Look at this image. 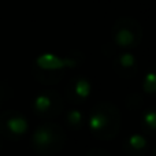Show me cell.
<instances>
[{
	"mask_svg": "<svg viewBox=\"0 0 156 156\" xmlns=\"http://www.w3.org/2000/svg\"><path fill=\"white\" fill-rule=\"evenodd\" d=\"M59 127H54V126H40L34 133V143L37 144V148H49L54 140L56 138Z\"/></svg>",
	"mask_w": 156,
	"mask_h": 156,
	"instance_id": "obj_1",
	"label": "cell"
},
{
	"mask_svg": "<svg viewBox=\"0 0 156 156\" xmlns=\"http://www.w3.org/2000/svg\"><path fill=\"white\" fill-rule=\"evenodd\" d=\"M114 38H115L116 44L121 47L136 45L138 41V37H136V33L133 32V29L125 26V25H122V26L116 25L115 33H114Z\"/></svg>",
	"mask_w": 156,
	"mask_h": 156,
	"instance_id": "obj_2",
	"label": "cell"
},
{
	"mask_svg": "<svg viewBox=\"0 0 156 156\" xmlns=\"http://www.w3.org/2000/svg\"><path fill=\"white\" fill-rule=\"evenodd\" d=\"M73 63L71 60H62L54 55H43L37 59V65L41 69H48V70H55V69H62L65 66H70Z\"/></svg>",
	"mask_w": 156,
	"mask_h": 156,
	"instance_id": "obj_3",
	"label": "cell"
},
{
	"mask_svg": "<svg viewBox=\"0 0 156 156\" xmlns=\"http://www.w3.org/2000/svg\"><path fill=\"white\" fill-rule=\"evenodd\" d=\"M7 127L14 133V134H22L23 132H26V121L23 118H21L19 115H15L14 118H11L7 122Z\"/></svg>",
	"mask_w": 156,
	"mask_h": 156,
	"instance_id": "obj_4",
	"label": "cell"
},
{
	"mask_svg": "<svg viewBox=\"0 0 156 156\" xmlns=\"http://www.w3.org/2000/svg\"><path fill=\"white\" fill-rule=\"evenodd\" d=\"M34 105L38 112H45V111H48L49 108H51L52 100L49 99V96H47V94H40V96H37V99H36Z\"/></svg>",
	"mask_w": 156,
	"mask_h": 156,
	"instance_id": "obj_5",
	"label": "cell"
},
{
	"mask_svg": "<svg viewBox=\"0 0 156 156\" xmlns=\"http://www.w3.org/2000/svg\"><path fill=\"white\" fill-rule=\"evenodd\" d=\"M89 92H90V85H89L88 81L83 80V78L78 80L77 83H76V93H77V96L86 97L89 94Z\"/></svg>",
	"mask_w": 156,
	"mask_h": 156,
	"instance_id": "obj_6",
	"label": "cell"
},
{
	"mask_svg": "<svg viewBox=\"0 0 156 156\" xmlns=\"http://www.w3.org/2000/svg\"><path fill=\"white\" fill-rule=\"evenodd\" d=\"M118 65H121L123 69H132L136 65V58L132 54H129V52L122 54L118 58Z\"/></svg>",
	"mask_w": 156,
	"mask_h": 156,
	"instance_id": "obj_7",
	"label": "cell"
},
{
	"mask_svg": "<svg viewBox=\"0 0 156 156\" xmlns=\"http://www.w3.org/2000/svg\"><path fill=\"white\" fill-rule=\"evenodd\" d=\"M130 144L133 145V148H143V147L145 145V140H144L141 136L136 134L130 138Z\"/></svg>",
	"mask_w": 156,
	"mask_h": 156,
	"instance_id": "obj_8",
	"label": "cell"
},
{
	"mask_svg": "<svg viewBox=\"0 0 156 156\" xmlns=\"http://www.w3.org/2000/svg\"><path fill=\"white\" fill-rule=\"evenodd\" d=\"M67 119H69V121H70L73 125L81 123V112H78V111H71V112L67 115Z\"/></svg>",
	"mask_w": 156,
	"mask_h": 156,
	"instance_id": "obj_9",
	"label": "cell"
},
{
	"mask_svg": "<svg viewBox=\"0 0 156 156\" xmlns=\"http://www.w3.org/2000/svg\"><path fill=\"white\" fill-rule=\"evenodd\" d=\"M147 119L149 121V126H151V127H155V121H154V119H155V114H154V112H149V115L147 116Z\"/></svg>",
	"mask_w": 156,
	"mask_h": 156,
	"instance_id": "obj_10",
	"label": "cell"
}]
</instances>
